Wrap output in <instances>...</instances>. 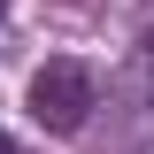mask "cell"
<instances>
[{
  "mask_svg": "<svg viewBox=\"0 0 154 154\" xmlns=\"http://www.w3.org/2000/svg\"><path fill=\"white\" fill-rule=\"evenodd\" d=\"M0 16H8V0H0Z\"/></svg>",
  "mask_w": 154,
  "mask_h": 154,
  "instance_id": "obj_3",
  "label": "cell"
},
{
  "mask_svg": "<svg viewBox=\"0 0 154 154\" xmlns=\"http://www.w3.org/2000/svg\"><path fill=\"white\" fill-rule=\"evenodd\" d=\"M23 108H31V123L38 131H54V139H77L85 123H93V108H100V85H93V69L85 62H46V69H31V93H23Z\"/></svg>",
  "mask_w": 154,
  "mask_h": 154,
  "instance_id": "obj_1",
  "label": "cell"
},
{
  "mask_svg": "<svg viewBox=\"0 0 154 154\" xmlns=\"http://www.w3.org/2000/svg\"><path fill=\"white\" fill-rule=\"evenodd\" d=\"M0 154H16V146H8V131H0Z\"/></svg>",
  "mask_w": 154,
  "mask_h": 154,
  "instance_id": "obj_2",
  "label": "cell"
}]
</instances>
